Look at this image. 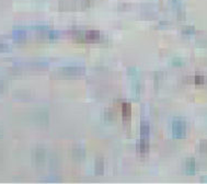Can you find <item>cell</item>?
I'll list each match as a JSON object with an SVG mask.
<instances>
[{
	"mask_svg": "<svg viewBox=\"0 0 207 184\" xmlns=\"http://www.w3.org/2000/svg\"><path fill=\"white\" fill-rule=\"evenodd\" d=\"M74 37L80 42H86V43H95L101 40V34L99 31H78L74 34Z\"/></svg>",
	"mask_w": 207,
	"mask_h": 184,
	"instance_id": "6da1fadb",
	"label": "cell"
},
{
	"mask_svg": "<svg viewBox=\"0 0 207 184\" xmlns=\"http://www.w3.org/2000/svg\"><path fill=\"white\" fill-rule=\"evenodd\" d=\"M172 133L173 137L178 139H182L186 135V124L183 119H175L172 124Z\"/></svg>",
	"mask_w": 207,
	"mask_h": 184,
	"instance_id": "7a4b0ae2",
	"label": "cell"
},
{
	"mask_svg": "<svg viewBox=\"0 0 207 184\" xmlns=\"http://www.w3.org/2000/svg\"><path fill=\"white\" fill-rule=\"evenodd\" d=\"M61 73L66 76H79L84 73V68L79 66H67L60 69Z\"/></svg>",
	"mask_w": 207,
	"mask_h": 184,
	"instance_id": "3957f363",
	"label": "cell"
},
{
	"mask_svg": "<svg viewBox=\"0 0 207 184\" xmlns=\"http://www.w3.org/2000/svg\"><path fill=\"white\" fill-rule=\"evenodd\" d=\"M148 148H149V145H148L147 138L142 137V139L137 140V143H136V150H137V153H139V155L147 153Z\"/></svg>",
	"mask_w": 207,
	"mask_h": 184,
	"instance_id": "277c9868",
	"label": "cell"
},
{
	"mask_svg": "<svg viewBox=\"0 0 207 184\" xmlns=\"http://www.w3.org/2000/svg\"><path fill=\"white\" fill-rule=\"evenodd\" d=\"M195 168H196L195 160L193 159V158H190L185 163V173L188 175H193L196 171Z\"/></svg>",
	"mask_w": 207,
	"mask_h": 184,
	"instance_id": "5b68a950",
	"label": "cell"
},
{
	"mask_svg": "<svg viewBox=\"0 0 207 184\" xmlns=\"http://www.w3.org/2000/svg\"><path fill=\"white\" fill-rule=\"evenodd\" d=\"M149 134H150L149 123L148 122H142V124H140V135H142V137L144 138L149 137Z\"/></svg>",
	"mask_w": 207,
	"mask_h": 184,
	"instance_id": "8992f818",
	"label": "cell"
},
{
	"mask_svg": "<svg viewBox=\"0 0 207 184\" xmlns=\"http://www.w3.org/2000/svg\"><path fill=\"white\" fill-rule=\"evenodd\" d=\"M122 112H123V117L125 119H128L132 114V107H130L129 103H123L122 104Z\"/></svg>",
	"mask_w": 207,
	"mask_h": 184,
	"instance_id": "52a82bcc",
	"label": "cell"
},
{
	"mask_svg": "<svg viewBox=\"0 0 207 184\" xmlns=\"http://www.w3.org/2000/svg\"><path fill=\"white\" fill-rule=\"evenodd\" d=\"M104 172V162L102 159H98L95 161V173L96 174H103Z\"/></svg>",
	"mask_w": 207,
	"mask_h": 184,
	"instance_id": "ba28073f",
	"label": "cell"
},
{
	"mask_svg": "<svg viewBox=\"0 0 207 184\" xmlns=\"http://www.w3.org/2000/svg\"><path fill=\"white\" fill-rule=\"evenodd\" d=\"M72 155H74V158L75 159H81V158L84 157V150L82 149V148L80 147H77L74 149V151H72Z\"/></svg>",
	"mask_w": 207,
	"mask_h": 184,
	"instance_id": "9c48e42d",
	"label": "cell"
},
{
	"mask_svg": "<svg viewBox=\"0 0 207 184\" xmlns=\"http://www.w3.org/2000/svg\"><path fill=\"white\" fill-rule=\"evenodd\" d=\"M13 37H15V41H21V40L25 39V33L22 30H15L13 32Z\"/></svg>",
	"mask_w": 207,
	"mask_h": 184,
	"instance_id": "30bf717a",
	"label": "cell"
},
{
	"mask_svg": "<svg viewBox=\"0 0 207 184\" xmlns=\"http://www.w3.org/2000/svg\"><path fill=\"white\" fill-rule=\"evenodd\" d=\"M205 81V78L202 77V76H196L195 78H194V82L197 83V85H201V83H204Z\"/></svg>",
	"mask_w": 207,
	"mask_h": 184,
	"instance_id": "8fae6325",
	"label": "cell"
},
{
	"mask_svg": "<svg viewBox=\"0 0 207 184\" xmlns=\"http://www.w3.org/2000/svg\"><path fill=\"white\" fill-rule=\"evenodd\" d=\"M201 151H207V143L206 141H202V143H201Z\"/></svg>",
	"mask_w": 207,
	"mask_h": 184,
	"instance_id": "7c38bea8",
	"label": "cell"
},
{
	"mask_svg": "<svg viewBox=\"0 0 207 184\" xmlns=\"http://www.w3.org/2000/svg\"><path fill=\"white\" fill-rule=\"evenodd\" d=\"M0 51H9V46L7 44H0Z\"/></svg>",
	"mask_w": 207,
	"mask_h": 184,
	"instance_id": "4fadbf2b",
	"label": "cell"
},
{
	"mask_svg": "<svg viewBox=\"0 0 207 184\" xmlns=\"http://www.w3.org/2000/svg\"><path fill=\"white\" fill-rule=\"evenodd\" d=\"M173 65H176V66L183 65V63H182V61H180V59H174V61H173Z\"/></svg>",
	"mask_w": 207,
	"mask_h": 184,
	"instance_id": "5bb4252c",
	"label": "cell"
}]
</instances>
